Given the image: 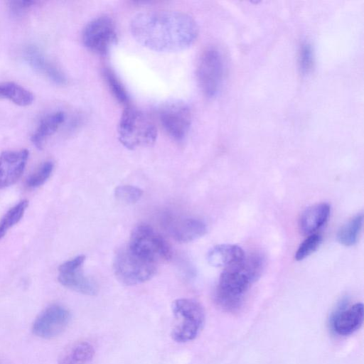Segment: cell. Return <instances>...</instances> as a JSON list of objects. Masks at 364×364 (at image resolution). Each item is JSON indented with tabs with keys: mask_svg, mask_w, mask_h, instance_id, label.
Wrapping results in <instances>:
<instances>
[{
	"mask_svg": "<svg viewBox=\"0 0 364 364\" xmlns=\"http://www.w3.org/2000/svg\"><path fill=\"white\" fill-rule=\"evenodd\" d=\"M133 37L143 46L157 52H176L189 48L198 36L196 21L175 11H149L131 21Z\"/></svg>",
	"mask_w": 364,
	"mask_h": 364,
	"instance_id": "obj_1",
	"label": "cell"
},
{
	"mask_svg": "<svg viewBox=\"0 0 364 364\" xmlns=\"http://www.w3.org/2000/svg\"><path fill=\"white\" fill-rule=\"evenodd\" d=\"M156 136V128L151 119L138 109L127 106L118 125L121 144L129 149H136L152 145Z\"/></svg>",
	"mask_w": 364,
	"mask_h": 364,
	"instance_id": "obj_2",
	"label": "cell"
},
{
	"mask_svg": "<svg viewBox=\"0 0 364 364\" xmlns=\"http://www.w3.org/2000/svg\"><path fill=\"white\" fill-rule=\"evenodd\" d=\"M173 324L171 336L178 343L195 339L205 323V311L202 305L192 299H178L171 305Z\"/></svg>",
	"mask_w": 364,
	"mask_h": 364,
	"instance_id": "obj_3",
	"label": "cell"
},
{
	"mask_svg": "<svg viewBox=\"0 0 364 364\" xmlns=\"http://www.w3.org/2000/svg\"><path fill=\"white\" fill-rule=\"evenodd\" d=\"M127 248L140 259L154 264L168 261L172 256L167 241L151 227L144 224L133 229Z\"/></svg>",
	"mask_w": 364,
	"mask_h": 364,
	"instance_id": "obj_4",
	"label": "cell"
},
{
	"mask_svg": "<svg viewBox=\"0 0 364 364\" xmlns=\"http://www.w3.org/2000/svg\"><path fill=\"white\" fill-rule=\"evenodd\" d=\"M114 270L122 283L136 285L153 277L156 272V267L140 259L126 247L117 253L114 259Z\"/></svg>",
	"mask_w": 364,
	"mask_h": 364,
	"instance_id": "obj_5",
	"label": "cell"
},
{
	"mask_svg": "<svg viewBox=\"0 0 364 364\" xmlns=\"http://www.w3.org/2000/svg\"><path fill=\"white\" fill-rule=\"evenodd\" d=\"M251 284L249 278L241 272L233 269H224L215 292L217 304L227 311L238 309Z\"/></svg>",
	"mask_w": 364,
	"mask_h": 364,
	"instance_id": "obj_6",
	"label": "cell"
},
{
	"mask_svg": "<svg viewBox=\"0 0 364 364\" xmlns=\"http://www.w3.org/2000/svg\"><path fill=\"white\" fill-rule=\"evenodd\" d=\"M223 61L219 50L210 47L201 54L196 69L198 85L208 97H214L220 90L223 78Z\"/></svg>",
	"mask_w": 364,
	"mask_h": 364,
	"instance_id": "obj_7",
	"label": "cell"
},
{
	"mask_svg": "<svg viewBox=\"0 0 364 364\" xmlns=\"http://www.w3.org/2000/svg\"><path fill=\"white\" fill-rule=\"evenodd\" d=\"M117 40L114 23L109 16H100L90 21L82 32V41L89 50L100 55L107 53Z\"/></svg>",
	"mask_w": 364,
	"mask_h": 364,
	"instance_id": "obj_8",
	"label": "cell"
},
{
	"mask_svg": "<svg viewBox=\"0 0 364 364\" xmlns=\"http://www.w3.org/2000/svg\"><path fill=\"white\" fill-rule=\"evenodd\" d=\"M159 119L165 132L176 141L183 140L187 135L191 122L188 106L180 101L163 104L159 109Z\"/></svg>",
	"mask_w": 364,
	"mask_h": 364,
	"instance_id": "obj_9",
	"label": "cell"
},
{
	"mask_svg": "<svg viewBox=\"0 0 364 364\" xmlns=\"http://www.w3.org/2000/svg\"><path fill=\"white\" fill-rule=\"evenodd\" d=\"M70 314L64 306L53 304L42 311L32 325L33 333L43 338H52L60 335L68 326Z\"/></svg>",
	"mask_w": 364,
	"mask_h": 364,
	"instance_id": "obj_10",
	"label": "cell"
},
{
	"mask_svg": "<svg viewBox=\"0 0 364 364\" xmlns=\"http://www.w3.org/2000/svg\"><path fill=\"white\" fill-rule=\"evenodd\" d=\"M363 318V304L356 303L348 306L343 301L331 314L330 324L336 334L348 336L360 328Z\"/></svg>",
	"mask_w": 364,
	"mask_h": 364,
	"instance_id": "obj_11",
	"label": "cell"
},
{
	"mask_svg": "<svg viewBox=\"0 0 364 364\" xmlns=\"http://www.w3.org/2000/svg\"><path fill=\"white\" fill-rule=\"evenodd\" d=\"M29 152L27 149L5 151L0 154V188L14 184L23 174Z\"/></svg>",
	"mask_w": 364,
	"mask_h": 364,
	"instance_id": "obj_12",
	"label": "cell"
},
{
	"mask_svg": "<svg viewBox=\"0 0 364 364\" xmlns=\"http://www.w3.org/2000/svg\"><path fill=\"white\" fill-rule=\"evenodd\" d=\"M26 60L37 72L58 85H64L66 77L64 73L42 53L38 48L29 46L23 51Z\"/></svg>",
	"mask_w": 364,
	"mask_h": 364,
	"instance_id": "obj_13",
	"label": "cell"
},
{
	"mask_svg": "<svg viewBox=\"0 0 364 364\" xmlns=\"http://www.w3.org/2000/svg\"><path fill=\"white\" fill-rule=\"evenodd\" d=\"M168 229L171 237L180 242L193 241L207 231L204 222L192 218L174 219L168 225Z\"/></svg>",
	"mask_w": 364,
	"mask_h": 364,
	"instance_id": "obj_14",
	"label": "cell"
},
{
	"mask_svg": "<svg viewBox=\"0 0 364 364\" xmlns=\"http://www.w3.org/2000/svg\"><path fill=\"white\" fill-rule=\"evenodd\" d=\"M245 253L237 245L230 244L218 245L208 253V262L215 267L233 269L244 259Z\"/></svg>",
	"mask_w": 364,
	"mask_h": 364,
	"instance_id": "obj_15",
	"label": "cell"
},
{
	"mask_svg": "<svg viewBox=\"0 0 364 364\" xmlns=\"http://www.w3.org/2000/svg\"><path fill=\"white\" fill-rule=\"evenodd\" d=\"M330 210V205L326 203L314 204L306 208L299 220L301 233L309 235L314 234L327 221Z\"/></svg>",
	"mask_w": 364,
	"mask_h": 364,
	"instance_id": "obj_16",
	"label": "cell"
},
{
	"mask_svg": "<svg viewBox=\"0 0 364 364\" xmlns=\"http://www.w3.org/2000/svg\"><path fill=\"white\" fill-rule=\"evenodd\" d=\"M58 281L63 286L83 294L93 296L97 292L96 284L83 274L80 267L59 272Z\"/></svg>",
	"mask_w": 364,
	"mask_h": 364,
	"instance_id": "obj_17",
	"label": "cell"
},
{
	"mask_svg": "<svg viewBox=\"0 0 364 364\" xmlns=\"http://www.w3.org/2000/svg\"><path fill=\"white\" fill-rule=\"evenodd\" d=\"M95 349L86 341H75L65 347L58 357V364H87L93 358Z\"/></svg>",
	"mask_w": 364,
	"mask_h": 364,
	"instance_id": "obj_18",
	"label": "cell"
},
{
	"mask_svg": "<svg viewBox=\"0 0 364 364\" xmlns=\"http://www.w3.org/2000/svg\"><path fill=\"white\" fill-rule=\"evenodd\" d=\"M65 119V114L63 112L52 113L42 119L31 138L33 145L41 149L46 139L58 129Z\"/></svg>",
	"mask_w": 364,
	"mask_h": 364,
	"instance_id": "obj_19",
	"label": "cell"
},
{
	"mask_svg": "<svg viewBox=\"0 0 364 364\" xmlns=\"http://www.w3.org/2000/svg\"><path fill=\"white\" fill-rule=\"evenodd\" d=\"M0 98L8 99L17 105L25 107L33 102L34 96L21 85L6 82L0 83Z\"/></svg>",
	"mask_w": 364,
	"mask_h": 364,
	"instance_id": "obj_20",
	"label": "cell"
},
{
	"mask_svg": "<svg viewBox=\"0 0 364 364\" xmlns=\"http://www.w3.org/2000/svg\"><path fill=\"white\" fill-rule=\"evenodd\" d=\"M363 215L358 214L339 230L337 234L338 242L345 246H352L358 240L363 227Z\"/></svg>",
	"mask_w": 364,
	"mask_h": 364,
	"instance_id": "obj_21",
	"label": "cell"
},
{
	"mask_svg": "<svg viewBox=\"0 0 364 364\" xmlns=\"http://www.w3.org/2000/svg\"><path fill=\"white\" fill-rule=\"evenodd\" d=\"M264 259L259 254H252L245 257L243 261L233 269H237L245 274L252 283L260 276L264 267Z\"/></svg>",
	"mask_w": 364,
	"mask_h": 364,
	"instance_id": "obj_22",
	"label": "cell"
},
{
	"mask_svg": "<svg viewBox=\"0 0 364 364\" xmlns=\"http://www.w3.org/2000/svg\"><path fill=\"white\" fill-rule=\"evenodd\" d=\"M28 205L27 200H22L4 215L0 221V240L5 235L9 229L18 223L23 217Z\"/></svg>",
	"mask_w": 364,
	"mask_h": 364,
	"instance_id": "obj_23",
	"label": "cell"
},
{
	"mask_svg": "<svg viewBox=\"0 0 364 364\" xmlns=\"http://www.w3.org/2000/svg\"><path fill=\"white\" fill-rule=\"evenodd\" d=\"M103 76L114 98L121 104L127 105L129 97L122 82L115 73L108 68L103 70Z\"/></svg>",
	"mask_w": 364,
	"mask_h": 364,
	"instance_id": "obj_24",
	"label": "cell"
},
{
	"mask_svg": "<svg viewBox=\"0 0 364 364\" xmlns=\"http://www.w3.org/2000/svg\"><path fill=\"white\" fill-rule=\"evenodd\" d=\"M54 168V164L51 161L44 162L38 169L31 174L27 180L28 187L33 188L43 185L50 176Z\"/></svg>",
	"mask_w": 364,
	"mask_h": 364,
	"instance_id": "obj_25",
	"label": "cell"
},
{
	"mask_svg": "<svg viewBox=\"0 0 364 364\" xmlns=\"http://www.w3.org/2000/svg\"><path fill=\"white\" fill-rule=\"evenodd\" d=\"M143 191L137 187L123 185L115 188L114 196L121 203L131 205L136 203L141 197Z\"/></svg>",
	"mask_w": 364,
	"mask_h": 364,
	"instance_id": "obj_26",
	"label": "cell"
},
{
	"mask_svg": "<svg viewBox=\"0 0 364 364\" xmlns=\"http://www.w3.org/2000/svg\"><path fill=\"white\" fill-rule=\"evenodd\" d=\"M321 237L318 234L310 235L299 245L295 253V259L301 260L312 254L320 245Z\"/></svg>",
	"mask_w": 364,
	"mask_h": 364,
	"instance_id": "obj_27",
	"label": "cell"
},
{
	"mask_svg": "<svg viewBox=\"0 0 364 364\" xmlns=\"http://www.w3.org/2000/svg\"><path fill=\"white\" fill-rule=\"evenodd\" d=\"M313 51L311 46L304 43L301 46L299 62L301 71L304 74L308 73L313 66Z\"/></svg>",
	"mask_w": 364,
	"mask_h": 364,
	"instance_id": "obj_28",
	"label": "cell"
},
{
	"mask_svg": "<svg viewBox=\"0 0 364 364\" xmlns=\"http://www.w3.org/2000/svg\"><path fill=\"white\" fill-rule=\"evenodd\" d=\"M8 3L11 11L19 14L36 5L38 2L35 1H11Z\"/></svg>",
	"mask_w": 364,
	"mask_h": 364,
	"instance_id": "obj_29",
	"label": "cell"
}]
</instances>
